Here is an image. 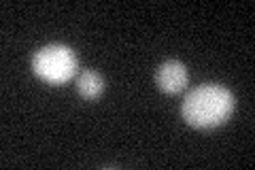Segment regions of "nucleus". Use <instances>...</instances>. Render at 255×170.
I'll list each match as a JSON object with an SVG mask.
<instances>
[{
  "instance_id": "3",
  "label": "nucleus",
  "mask_w": 255,
  "mask_h": 170,
  "mask_svg": "<svg viewBox=\"0 0 255 170\" xmlns=\"http://www.w3.org/2000/svg\"><path fill=\"white\" fill-rule=\"evenodd\" d=\"M155 83L166 94H179L187 85V68L179 60H168V62L159 64Z\"/></svg>"
},
{
  "instance_id": "1",
  "label": "nucleus",
  "mask_w": 255,
  "mask_h": 170,
  "mask_svg": "<svg viewBox=\"0 0 255 170\" xmlns=\"http://www.w3.org/2000/svg\"><path fill=\"white\" fill-rule=\"evenodd\" d=\"M234 104V94L228 87L204 83L185 96L181 115L194 128H215L230 119Z\"/></svg>"
},
{
  "instance_id": "4",
  "label": "nucleus",
  "mask_w": 255,
  "mask_h": 170,
  "mask_svg": "<svg viewBox=\"0 0 255 170\" xmlns=\"http://www.w3.org/2000/svg\"><path fill=\"white\" fill-rule=\"evenodd\" d=\"M77 90L85 100H96L105 92V79H102L96 70H83L77 77Z\"/></svg>"
},
{
  "instance_id": "2",
  "label": "nucleus",
  "mask_w": 255,
  "mask_h": 170,
  "mask_svg": "<svg viewBox=\"0 0 255 170\" xmlns=\"http://www.w3.org/2000/svg\"><path fill=\"white\" fill-rule=\"evenodd\" d=\"M32 68H34L36 77H41L45 83L60 85L75 77L77 55L66 45H47L34 53Z\"/></svg>"
}]
</instances>
